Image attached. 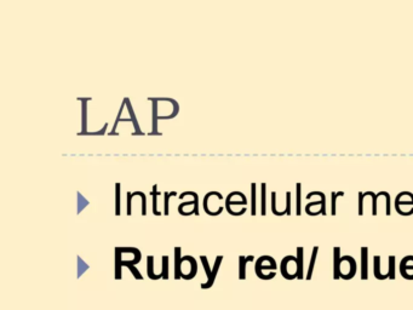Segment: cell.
<instances>
[{
    "label": "cell",
    "mask_w": 413,
    "mask_h": 310,
    "mask_svg": "<svg viewBox=\"0 0 413 310\" xmlns=\"http://www.w3.org/2000/svg\"><path fill=\"white\" fill-rule=\"evenodd\" d=\"M198 274V263L192 256H181V247H175V279L192 280Z\"/></svg>",
    "instance_id": "cell-1"
},
{
    "label": "cell",
    "mask_w": 413,
    "mask_h": 310,
    "mask_svg": "<svg viewBox=\"0 0 413 310\" xmlns=\"http://www.w3.org/2000/svg\"><path fill=\"white\" fill-rule=\"evenodd\" d=\"M281 275L286 280L297 279V257L295 256H286L282 258L280 264Z\"/></svg>",
    "instance_id": "cell-2"
},
{
    "label": "cell",
    "mask_w": 413,
    "mask_h": 310,
    "mask_svg": "<svg viewBox=\"0 0 413 310\" xmlns=\"http://www.w3.org/2000/svg\"><path fill=\"white\" fill-rule=\"evenodd\" d=\"M356 274V262L355 259L350 256H344L341 258L340 262V276L341 279L350 280L355 276Z\"/></svg>",
    "instance_id": "cell-3"
},
{
    "label": "cell",
    "mask_w": 413,
    "mask_h": 310,
    "mask_svg": "<svg viewBox=\"0 0 413 310\" xmlns=\"http://www.w3.org/2000/svg\"><path fill=\"white\" fill-rule=\"evenodd\" d=\"M278 265H276L275 259L270 256H262L257 259L256 264H255V271H256V275L260 279L264 280V271L266 270H272L275 271Z\"/></svg>",
    "instance_id": "cell-4"
},
{
    "label": "cell",
    "mask_w": 413,
    "mask_h": 310,
    "mask_svg": "<svg viewBox=\"0 0 413 310\" xmlns=\"http://www.w3.org/2000/svg\"><path fill=\"white\" fill-rule=\"evenodd\" d=\"M222 262H223V256H217L215 264H213V267H212V274H211V279L207 280V281L204 282V284H201L200 285L201 288H204V290H207V288L212 287L213 284H215V280L217 278V274H218L219 268H221Z\"/></svg>",
    "instance_id": "cell-5"
},
{
    "label": "cell",
    "mask_w": 413,
    "mask_h": 310,
    "mask_svg": "<svg viewBox=\"0 0 413 310\" xmlns=\"http://www.w3.org/2000/svg\"><path fill=\"white\" fill-rule=\"evenodd\" d=\"M413 270V256H407L400 263V274L402 278L408 280V271Z\"/></svg>",
    "instance_id": "cell-6"
},
{
    "label": "cell",
    "mask_w": 413,
    "mask_h": 310,
    "mask_svg": "<svg viewBox=\"0 0 413 310\" xmlns=\"http://www.w3.org/2000/svg\"><path fill=\"white\" fill-rule=\"evenodd\" d=\"M361 279H368V249L361 247Z\"/></svg>",
    "instance_id": "cell-7"
},
{
    "label": "cell",
    "mask_w": 413,
    "mask_h": 310,
    "mask_svg": "<svg viewBox=\"0 0 413 310\" xmlns=\"http://www.w3.org/2000/svg\"><path fill=\"white\" fill-rule=\"evenodd\" d=\"M303 247H298L297 249V279L302 280L304 278V264H303V258H304V255H303Z\"/></svg>",
    "instance_id": "cell-8"
},
{
    "label": "cell",
    "mask_w": 413,
    "mask_h": 310,
    "mask_svg": "<svg viewBox=\"0 0 413 310\" xmlns=\"http://www.w3.org/2000/svg\"><path fill=\"white\" fill-rule=\"evenodd\" d=\"M254 256H249V257H245V256H240L239 257V279L240 280H245L246 279V265H247L249 262L254 261Z\"/></svg>",
    "instance_id": "cell-9"
},
{
    "label": "cell",
    "mask_w": 413,
    "mask_h": 310,
    "mask_svg": "<svg viewBox=\"0 0 413 310\" xmlns=\"http://www.w3.org/2000/svg\"><path fill=\"white\" fill-rule=\"evenodd\" d=\"M341 249L335 247L334 249V279H341L340 276V262H341Z\"/></svg>",
    "instance_id": "cell-10"
},
{
    "label": "cell",
    "mask_w": 413,
    "mask_h": 310,
    "mask_svg": "<svg viewBox=\"0 0 413 310\" xmlns=\"http://www.w3.org/2000/svg\"><path fill=\"white\" fill-rule=\"evenodd\" d=\"M317 251H319V247L315 246L314 249H313V252H311L310 263H309L308 273H307V276H305V279H307V280H310L311 278H313V273H314V268H315V262H316V257H317Z\"/></svg>",
    "instance_id": "cell-11"
},
{
    "label": "cell",
    "mask_w": 413,
    "mask_h": 310,
    "mask_svg": "<svg viewBox=\"0 0 413 310\" xmlns=\"http://www.w3.org/2000/svg\"><path fill=\"white\" fill-rule=\"evenodd\" d=\"M147 261H148L147 273H148V276H149V279L150 280H160L159 276H157L155 274V271H154V257H153V256H148Z\"/></svg>",
    "instance_id": "cell-12"
},
{
    "label": "cell",
    "mask_w": 413,
    "mask_h": 310,
    "mask_svg": "<svg viewBox=\"0 0 413 310\" xmlns=\"http://www.w3.org/2000/svg\"><path fill=\"white\" fill-rule=\"evenodd\" d=\"M149 101H151V102L154 103V106H153V131H151L150 132V135H154V133H155V135H160V132H157V116H156V110H157V108H156V101H157V98H149Z\"/></svg>",
    "instance_id": "cell-13"
},
{
    "label": "cell",
    "mask_w": 413,
    "mask_h": 310,
    "mask_svg": "<svg viewBox=\"0 0 413 310\" xmlns=\"http://www.w3.org/2000/svg\"><path fill=\"white\" fill-rule=\"evenodd\" d=\"M374 276L378 280H385L384 275H383V271L380 269V257L379 256H376L374 257Z\"/></svg>",
    "instance_id": "cell-14"
},
{
    "label": "cell",
    "mask_w": 413,
    "mask_h": 310,
    "mask_svg": "<svg viewBox=\"0 0 413 310\" xmlns=\"http://www.w3.org/2000/svg\"><path fill=\"white\" fill-rule=\"evenodd\" d=\"M161 276L164 280L169 279V256L161 257Z\"/></svg>",
    "instance_id": "cell-15"
},
{
    "label": "cell",
    "mask_w": 413,
    "mask_h": 310,
    "mask_svg": "<svg viewBox=\"0 0 413 310\" xmlns=\"http://www.w3.org/2000/svg\"><path fill=\"white\" fill-rule=\"evenodd\" d=\"M90 100L91 98H81V100H80L82 102V131L80 132V135H88V131H86V106H85V103Z\"/></svg>",
    "instance_id": "cell-16"
},
{
    "label": "cell",
    "mask_w": 413,
    "mask_h": 310,
    "mask_svg": "<svg viewBox=\"0 0 413 310\" xmlns=\"http://www.w3.org/2000/svg\"><path fill=\"white\" fill-rule=\"evenodd\" d=\"M200 261L201 263H203V267H204V270L206 271V275H207V280L211 279V274H212V268L210 267V263H209V259H207L206 256H200Z\"/></svg>",
    "instance_id": "cell-17"
},
{
    "label": "cell",
    "mask_w": 413,
    "mask_h": 310,
    "mask_svg": "<svg viewBox=\"0 0 413 310\" xmlns=\"http://www.w3.org/2000/svg\"><path fill=\"white\" fill-rule=\"evenodd\" d=\"M388 275L390 280H395V256H389Z\"/></svg>",
    "instance_id": "cell-18"
},
{
    "label": "cell",
    "mask_w": 413,
    "mask_h": 310,
    "mask_svg": "<svg viewBox=\"0 0 413 310\" xmlns=\"http://www.w3.org/2000/svg\"><path fill=\"white\" fill-rule=\"evenodd\" d=\"M115 193H117V196H115V214L117 216H120V184L117 183L115 184Z\"/></svg>",
    "instance_id": "cell-19"
},
{
    "label": "cell",
    "mask_w": 413,
    "mask_h": 310,
    "mask_svg": "<svg viewBox=\"0 0 413 310\" xmlns=\"http://www.w3.org/2000/svg\"><path fill=\"white\" fill-rule=\"evenodd\" d=\"M125 100H126L127 109H129L130 114H131V120L133 123V126H135V129H136V133H141V131H139V127H138V123H137V120H136V116H135V114H133V109H132L131 104H130V101L127 100V98H125Z\"/></svg>",
    "instance_id": "cell-20"
},
{
    "label": "cell",
    "mask_w": 413,
    "mask_h": 310,
    "mask_svg": "<svg viewBox=\"0 0 413 310\" xmlns=\"http://www.w3.org/2000/svg\"><path fill=\"white\" fill-rule=\"evenodd\" d=\"M251 190H252V194H251V199H252L251 212H252V216H255V214H256V184H255V183H252Z\"/></svg>",
    "instance_id": "cell-21"
},
{
    "label": "cell",
    "mask_w": 413,
    "mask_h": 310,
    "mask_svg": "<svg viewBox=\"0 0 413 310\" xmlns=\"http://www.w3.org/2000/svg\"><path fill=\"white\" fill-rule=\"evenodd\" d=\"M156 188H157V186L155 184V186L153 187V192H151V195H153V213L155 214V216H160L161 213H160L159 211L156 210V204H157V201H156V198H157Z\"/></svg>",
    "instance_id": "cell-22"
},
{
    "label": "cell",
    "mask_w": 413,
    "mask_h": 310,
    "mask_svg": "<svg viewBox=\"0 0 413 310\" xmlns=\"http://www.w3.org/2000/svg\"><path fill=\"white\" fill-rule=\"evenodd\" d=\"M176 192H172V193H165V200H164V207H165V216H168L169 214V199L171 198V196H176Z\"/></svg>",
    "instance_id": "cell-23"
},
{
    "label": "cell",
    "mask_w": 413,
    "mask_h": 310,
    "mask_svg": "<svg viewBox=\"0 0 413 310\" xmlns=\"http://www.w3.org/2000/svg\"><path fill=\"white\" fill-rule=\"evenodd\" d=\"M127 269L131 271V274L133 276H135L136 279H138V280L143 279V276L141 275V273H139V270L137 269V268H136V265H129V267H127Z\"/></svg>",
    "instance_id": "cell-24"
},
{
    "label": "cell",
    "mask_w": 413,
    "mask_h": 310,
    "mask_svg": "<svg viewBox=\"0 0 413 310\" xmlns=\"http://www.w3.org/2000/svg\"><path fill=\"white\" fill-rule=\"evenodd\" d=\"M262 214H266V184H262Z\"/></svg>",
    "instance_id": "cell-25"
},
{
    "label": "cell",
    "mask_w": 413,
    "mask_h": 310,
    "mask_svg": "<svg viewBox=\"0 0 413 310\" xmlns=\"http://www.w3.org/2000/svg\"><path fill=\"white\" fill-rule=\"evenodd\" d=\"M342 194H343V193H338V194H335V195H334V199H332V202H334V204H332V214H336V204H335L336 198H337V196L342 195Z\"/></svg>",
    "instance_id": "cell-26"
}]
</instances>
